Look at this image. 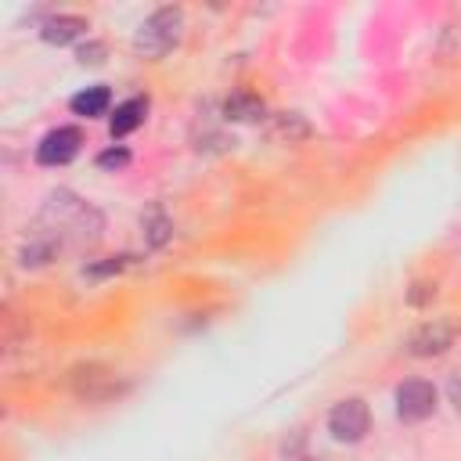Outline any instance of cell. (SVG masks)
Segmentation results:
<instances>
[{
	"label": "cell",
	"instance_id": "5",
	"mask_svg": "<svg viewBox=\"0 0 461 461\" xmlns=\"http://www.w3.org/2000/svg\"><path fill=\"white\" fill-rule=\"evenodd\" d=\"M436 411V385L425 378H407L396 385V414L403 421H425Z\"/></svg>",
	"mask_w": 461,
	"mask_h": 461
},
{
	"label": "cell",
	"instance_id": "1",
	"mask_svg": "<svg viewBox=\"0 0 461 461\" xmlns=\"http://www.w3.org/2000/svg\"><path fill=\"white\" fill-rule=\"evenodd\" d=\"M97 230H101V216L86 202H79L72 191H54L40 212L36 234L50 238L61 249V245H86L97 238Z\"/></svg>",
	"mask_w": 461,
	"mask_h": 461
},
{
	"label": "cell",
	"instance_id": "16",
	"mask_svg": "<svg viewBox=\"0 0 461 461\" xmlns=\"http://www.w3.org/2000/svg\"><path fill=\"white\" fill-rule=\"evenodd\" d=\"M101 54H104L101 43H86V47H79V61H83V65H101Z\"/></svg>",
	"mask_w": 461,
	"mask_h": 461
},
{
	"label": "cell",
	"instance_id": "10",
	"mask_svg": "<svg viewBox=\"0 0 461 461\" xmlns=\"http://www.w3.org/2000/svg\"><path fill=\"white\" fill-rule=\"evenodd\" d=\"M68 104H72V112H76V115H86V119H94V115H104V112H108V104H112V90L97 83V86H86V90H79V94H76Z\"/></svg>",
	"mask_w": 461,
	"mask_h": 461
},
{
	"label": "cell",
	"instance_id": "17",
	"mask_svg": "<svg viewBox=\"0 0 461 461\" xmlns=\"http://www.w3.org/2000/svg\"><path fill=\"white\" fill-rule=\"evenodd\" d=\"M432 295H436V285H414V292L407 295V303H411V306H421V303H429Z\"/></svg>",
	"mask_w": 461,
	"mask_h": 461
},
{
	"label": "cell",
	"instance_id": "19",
	"mask_svg": "<svg viewBox=\"0 0 461 461\" xmlns=\"http://www.w3.org/2000/svg\"><path fill=\"white\" fill-rule=\"evenodd\" d=\"M303 461H317V457H303Z\"/></svg>",
	"mask_w": 461,
	"mask_h": 461
},
{
	"label": "cell",
	"instance_id": "12",
	"mask_svg": "<svg viewBox=\"0 0 461 461\" xmlns=\"http://www.w3.org/2000/svg\"><path fill=\"white\" fill-rule=\"evenodd\" d=\"M169 234H173L169 216H166L162 209H151V212L144 216V238H148V245H151V249H158V245H166V241H169Z\"/></svg>",
	"mask_w": 461,
	"mask_h": 461
},
{
	"label": "cell",
	"instance_id": "11",
	"mask_svg": "<svg viewBox=\"0 0 461 461\" xmlns=\"http://www.w3.org/2000/svg\"><path fill=\"white\" fill-rule=\"evenodd\" d=\"M223 115L234 119V122H252V119L263 115V101L252 97V94H245V90H238V94H230L223 101Z\"/></svg>",
	"mask_w": 461,
	"mask_h": 461
},
{
	"label": "cell",
	"instance_id": "13",
	"mask_svg": "<svg viewBox=\"0 0 461 461\" xmlns=\"http://www.w3.org/2000/svg\"><path fill=\"white\" fill-rule=\"evenodd\" d=\"M274 133H281V137H288V140H299V137H306V122H303L299 115H277Z\"/></svg>",
	"mask_w": 461,
	"mask_h": 461
},
{
	"label": "cell",
	"instance_id": "15",
	"mask_svg": "<svg viewBox=\"0 0 461 461\" xmlns=\"http://www.w3.org/2000/svg\"><path fill=\"white\" fill-rule=\"evenodd\" d=\"M122 263H126V256H119V259H108V263H97V267H90L86 274H90V277H104V274H119V270H122Z\"/></svg>",
	"mask_w": 461,
	"mask_h": 461
},
{
	"label": "cell",
	"instance_id": "8",
	"mask_svg": "<svg viewBox=\"0 0 461 461\" xmlns=\"http://www.w3.org/2000/svg\"><path fill=\"white\" fill-rule=\"evenodd\" d=\"M144 115H148V97H130V101H122V104L115 108V115H112V122H108L112 137L133 133V130L144 122Z\"/></svg>",
	"mask_w": 461,
	"mask_h": 461
},
{
	"label": "cell",
	"instance_id": "2",
	"mask_svg": "<svg viewBox=\"0 0 461 461\" xmlns=\"http://www.w3.org/2000/svg\"><path fill=\"white\" fill-rule=\"evenodd\" d=\"M180 25H184V11L180 7H158V11H151L140 22L137 36H133V50L144 54V58H162L176 43Z\"/></svg>",
	"mask_w": 461,
	"mask_h": 461
},
{
	"label": "cell",
	"instance_id": "18",
	"mask_svg": "<svg viewBox=\"0 0 461 461\" xmlns=\"http://www.w3.org/2000/svg\"><path fill=\"white\" fill-rule=\"evenodd\" d=\"M447 396H450V403L461 411V367L450 375V382H447Z\"/></svg>",
	"mask_w": 461,
	"mask_h": 461
},
{
	"label": "cell",
	"instance_id": "6",
	"mask_svg": "<svg viewBox=\"0 0 461 461\" xmlns=\"http://www.w3.org/2000/svg\"><path fill=\"white\" fill-rule=\"evenodd\" d=\"M79 144H83V133L76 126H58L36 144V162L40 166H65L79 155Z\"/></svg>",
	"mask_w": 461,
	"mask_h": 461
},
{
	"label": "cell",
	"instance_id": "3",
	"mask_svg": "<svg viewBox=\"0 0 461 461\" xmlns=\"http://www.w3.org/2000/svg\"><path fill=\"white\" fill-rule=\"evenodd\" d=\"M367 425H371V411H367V403L357 400V396L339 400V403L331 407V414H328V429H331V436L342 439V443H357V439H364Z\"/></svg>",
	"mask_w": 461,
	"mask_h": 461
},
{
	"label": "cell",
	"instance_id": "9",
	"mask_svg": "<svg viewBox=\"0 0 461 461\" xmlns=\"http://www.w3.org/2000/svg\"><path fill=\"white\" fill-rule=\"evenodd\" d=\"M83 29H86V22L79 18V14H58V18H47L43 25H40V36L47 40V43H72L76 36H83Z\"/></svg>",
	"mask_w": 461,
	"mask_h": 461
},
{
	"label": "cell",
	"instance_id": "7",
	"mask_svg": "<svg viewBox=\"0 0 461 461\" xmlns=\"http://www.w3.org/2000/svg\"><path fill=\"white\" fill-rule=\"evenodd\" d=\"M454 339H457V328L450 321H425L421 328L411 331L407 349L414 357H439V353H447L454 346Z\"/></svg>",
	"mask_w": 461,
	"mask_h": 461
},
{
	"label": "cell",
	"instance_id": "14",
	"mask_svg": "<svg viewBox=\"0 0 461 461\" xmlns=\"http://www.w3.org/2000/svg\"><path fill=\"white\" fill-rule=\"evenodd\" d=\"M126 162H130V151L126 148H108V151L97 155V166L101 169H122Z\"/></svg>",
	"mask_w": 461,
	"mask_h": 461
},
{
	"label": "cell",
	"instance_id": "4",
	"mask_svg": "<svg viewBox=\"0 0 461 461\" xmlns=\"http://www.w3.org/2000/svg\"><path fill=\"white\" fill-rule=\"evenodd\" d=\"M68 385H72V393H76L79 400H112L115 393L126 389V382H119V378H115L108 367H101V364L76 367V371L68 375Z\"/></svg>",
	"mask_w": 461,
	"mask_h": 461
}]
</instances>
